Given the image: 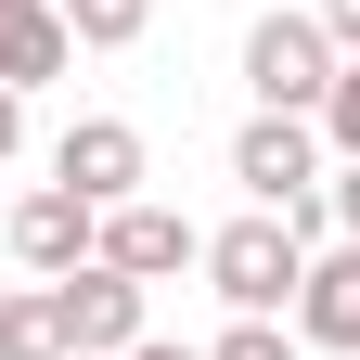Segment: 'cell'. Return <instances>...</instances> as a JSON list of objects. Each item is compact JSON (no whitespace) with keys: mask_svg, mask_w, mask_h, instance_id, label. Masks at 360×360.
Returning <instances> with one entry per match:
<instances>
[{"mask_svg":"<svg viewBox=\"0 0 360 360\" xmlns=\"http://www.w3.org/2000/svg\"><path fill=\"white\" fill-rule=\"evenodd\" d=\"M206 283H219V309H232V322H283L296 283H309V232H296L283 206L219 219V232H206Z\"/></svg>","mask_w":360,"mask_h":360,"instance_id":"6da1fadb","label":"cell"},{"mask_svg":"<svg viewBox=\"0 0 360 360\" xmlns=\"http://www.w3.org/2000/svg\"><path fill=\"white\" fill-rule=\"evenodd\" d=\"M335 26L322 13H257L245 26V90H257V116H322V90H335Z\"/></svg>","mask_w":360,"mask_h":360,"instance_id":"7a4b0ae2","label":"cell"},{"mask_svg":"<svg viewBox=\"0 0 360 360\" xmlns=\"http://www.w3.org/2000/svg\"><path fill=\"white\" fill-rule=\"evenodd\" d=\"M232 180H245V206H283V219L322 206V180H335L322 167V129L309 116H245L232 129Z\"/></svg>","mask_w":360,"mask_h":360,"instance_id":"3957f363","label":"cell"},{"mask_svg":"<svg viewBox=\"0 0 360 360\" xmlns=\"http://www.w3.org/2000/svg\"><path fill=\"white\" fill-rule=\"evenodd\" d=\"M142 309H155V283H129V270H103V257H77L65 283H52L65 360H116V347H142Z\"/></svg>","mask_w":360,"mask_h":360,"instance_id":"277c9868","label":"cell"},{"mask_svg":"<svg viewBox=\"0 0 360 360\" xmlns=\"http://www.w3.org/2000/svg\"><path fill=\"white\" fill-rule=\"evenodd\" d=\"M103 270H129V283H180V270H206V232L180 206H155V193H129V206H103V245H90Z\"/></svg>","mask_w":360,"mask_h":360,"instance_id":"5b68a950","label":"cell"},{"mask_svg":"<svg viewBox=\"0 0 360 360\" xmlns=\"http://www.w3.org/2000/svg\"><path fill=\"white\" fill-rule=\"evenodd\" d=\"M52 180H65L77 206H129V193L155 180V155H142V129H129V116H77L65 142H52Z\"/></svg>","mask_w":360,"mask_h":360,"instance_id":"8992f818","label":"cell"},{"mask_svg":"<svg viewBox=\"0 0 360 360\" xmlns=\"http://www.w3.org/2000/svg\"><path fill=\"white\" fill-rule=\"evenodd\" d=\"M0 245L26 257V283H65V270H77L90 245H103V206H77L65 180H39V193H26L13 219H0Z\"/></svg>","mask_w":360,"mask_h":360,"instance_id":"52a82bcc","label":"cell"},{"mask_svg":"<svg viewBox=\"0 0 360 360\" xmlns=\"http://www.w3.org/2000/svg\"><path fill=\"white\" fill-rule=\"evenodd\" d=\"M296 347L322 360H360V245H309V283H296Z\"/></svg>","mask_w":360,"mask_h":360,"instance_id":"ba28073f","label":"cell"},{"mask_svg":"<svg viewBox=\"0 0 360 360\" xmlns=\"http://www.w3.org/2000/svg\"><path fill=\"white\" fill-rule=\"evenodd\" d=\"M77 65V39L52 0H0V90H39V77H65Z\"/></svg>","mask_w":360,"mask_h":360,"instance_id":"9c48e42d","label":"cell"},{"mask_svg":"<svg viewBox=\"0 0 360 360\" xmlns=\"http://www.w3.org/2000/svg\"><path fill=\"white\" fill-rule=\"evenodd\" d=\"M0 360H65V322H52V283H13V296H0Z\"/></svg>","mask_w":360,"mask_h":360,"instance_id":"30bf717a","label":"cell"},{"mask_svg":"<svg viewBox=\"0 0 360 360\" xmlns=\"http://www.w3.org/2000/svg\"><path fill=\"white\" fill-rule=\"evenodd\" d=\"M52 13H65V39H77V52H129V39L155 26V0H52Z\"/></svg>","mask_w":360,"mask_h":360,"instance_id":"8fae6325","label":"cell"},{"mask_svg":"<svg viewBox=\"0 0 360 360\" xmlns=\"http://www.w3.org/2000/svg\"><path fill=\"white\" fill-rule=\"evenodd\" d=\"M309 129H322V155H335V167H360V52L335 65V90H322V116H309Z\"/></svg>","mask_w":360,"mask_h":360,"instance_id":"7c38bea8","label":"cell"},{"mask_svg":"<svg viewBox=\"0 0 360 360\" xmlns=\"http://www.w3.org/2000/svg\"><path fill=\"white\" fill-rule=\"evenodd\" d=\"M206 360H309V347H296V322H232Z\"/></svg>","mask_w":360,"mask_h":360,"instance_id":"4fadbf2b","label":"cell"},{"mask_svg":"<svg viewBox=\"0 0 360 360\" xmlns=\"http://www.w3.org/2000/svg\"><path fill=\"white\" fill-rule=\"evenodd\" d=\"M322 206H335V245H360V167H335V180H322Z\"/></svg>","mask_w":360,"mask_h":360,"instance_id":"5bb4252c","label":"cell"},{"mask_svg":"<svg viewBox=\"0 0 360 360\" xmlns=\"http://www.w3.org/2000/svg\"><path fill=\"white\" fill-rule=\"evenodd\" d=\"M26 155V90H0V167Z\"/></svg>","mask_w":360,"mask_h":360,"instance_id":"9a60e30c","label":"cell"},{"mask_svg":"<svg viewBox=\"0 0 360 360\" xmlns=\"http://www.w3.org/2000/svg\"><path fill=\"white\" fill-rule=\"evenodd\" d=\"M309 13L335 26V52H360V0H309Z\"/></svg>","mask_w":360,"mask_h":360,"instance_id":"2e32d148","label":"cell"},{"mask_svg":"<svg viewBox=\"0 0 360 360\" xmlns=\"http://www.w3.org/2000/svg\"><path fill=\"white\" fill-rule=\"evenodd\" d=\"M116 360H206V347H167V335H142V347H116Z\"/></svg>","mask_w":360,"mask_h":360,"instance_id":"e0dca14e","label":"cell"}]
</instances>
